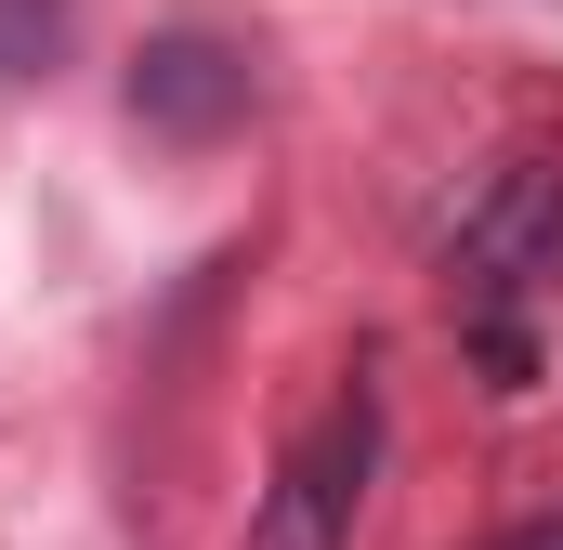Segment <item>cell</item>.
Returning <instances> with one entry per match:
<instances>
[{"label":"cell","mask_w":563,"mask_h":550,"mask_svg":"<svg viewBox=\"0 0 563 550\" xmlns=\"http://www.w3.org/2000/svg\"><path fill=\"white\" fill-rule=\"evenodd\" d=\"M367 485H380V394L354 381V394H328L288 432V459H276V485L250 498V538L236 550H354Z\"/></svg>","instance_id":"cell-2"},{"label":"cell","mask_w":563,"mask_h":550,"mask_svg":"<svg viewBox=\"0 0 563 550\" xmlns=\"http://www.w3.org/2000/svg\"><path fill=\"white\" fill-rule=\"evenodd\" d=\"M66 40H79V0H0V92L53 79V66H66Z\"/></svg>","instance_id":"cell-4"},{"label":"cell","mask_w":563,"mask_h":550,"mask_svg":"<svg viewBox=\"0 0 563 550\" xmlns=\"http://www.w3.org/2000/svg\"><path fill=\"white\" fill-rule=\"evenodd\" d=\"M250 40H223V26H157L132 53V119L157 144H223L236 119H250Z\"/></svg>","instance_id":"cell-3"},{"label":"cell","mask_w":563,"mask_h":550,"mask_svg":"<svg viewBox=\"0 0 563 550\" xmlns=\"http://www.w3.org/2000/svg\"><path fill=\"white\" fill-rule=\"evenodd\" d=\"M563 288V170L551 157H498L485 184H472V210L445 223V301L485 328V354H498V381L525 394V301H551Z\"/></svg>","instance_id":"cell-1"},{"label":"cell","mask_w":563,"mask_h":550,"mask_svg":"<svg viewBox=\"0 0 563 550\" xmlns=\"http://www.w3.org/2000/svg\"><path fill=\"white\" fill-rule=\"evenodd\" d=\"M498 550H563V512H551V525H525V538H498Z\"/></svg>","instance_id":"cell-5"}]
</instances>
